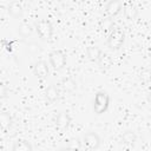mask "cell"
Listing matches in <instances>:
<instances>
[{
	"label": "cell",
	"mask_w": 151,
	"mask_h": 151,
	"mask_svg": "<svg viewBox=\"0 0 151 151\" xmlns=\"http://www.w3.org/2000/svg\"><path fill=\"white\" fill-rule=\"evenodd\" d=\"M125 40V33L120 27L113 28L107 37V46L111 51H118L123 47Z\"/></svg>",
	"instance_id": "6da1fadb"
},
{
	"label": "cell",
	"mask_w": 151,
	"mask_h": 151,
	"mask_svg": "<svg viewBox=\"0 0 151 151\" xmlns=\"http://www.w3.org/2000/svg\"><path fill=\"white\" fill-rule=\"evenodd\" d=\"M110 105V96L106 91H98L93 99V111L96 114H103L106 112Z\"/></svg>",
	"instance_id": "7a4b0ae2"
},
{
	"label": "cell",
	"mask_w": 151,
	"mask_h": 151,
	"mask_svg": "<svg viewBox=\"0 0 151 151\" xmlns=\"http://www.w3.org/2000/svg\"><path fill=\"white\" fill-rule=\"evenodd\" d=\"M35 31L40 39L50 40L53 35V25L47 19H40L35 22Z\"/></svg>",
	"instance_id": "3957f363"
},
{
	"label": "cell",
	"mask_w": 151,
	"mask_h": 151,
	"mask_svg": "<svg viewBox=\"0 0 151 151\" xmlns=\"http://www.w3.org/2000/svg\"><path fill=\"white\" fill-rule=\"evenodd\" d=\"M100 143H101V139H100L99 134L93 131H90L83 136L81 142H80V144H81L80 147H83L85 150H97V149H99Z\"/></svg>",
	"instance_id": "277c9868"
},
{
	"label": "cell",
	"mask_w": 151,
	"mask_h": 151,
	"mask_svg": "<svg viewBox=\"0 0 151 151\" xmlns=\"http://www.w3.org/2000/svg\"><path fill=\"white\" fill-rule=\"evenodd\" d=\"M48 60H50V65L57 71L64 68V66L66 65V55L61 50L52 51L48 54Z\"/></svg>",
	"instance_id": "5b68a950"
},
{
	"label": "cell",
	"mask_w": 151,
	"mask_h": 151,
	"mask_svg": "<svg viewBox=\"0 0 151 151\" xmlns=\"http://www.w3.org/2000/svg\"><path fill=\"white\" fill-rule=\"evenodd\" d=\"M33 73L38 79H45L47 78L48 73H50V67L48 64L45 60H39L34 64L33 66Z\"/></svg>",
	"instance_id": "8992f818"
},
{
	"label": "cell",
	"mask_w": 151,
	"mask_h": 151,
	"mask_svg": "<svg viewBox=\"0 0 151 151\" xmlns=\"http://www.w3.org/2000/svg\"><path fill=\"white\" fill-rule=\"evenodd\" d=\"M122 9H123V5L119 0H110L105 6V12L107 17H111V18L117 17L122 12Z\"/></svg>",
	"instance_id": "52a82bcc"
},
{
	"label": "cell",
	"mask_w": 151,
	"mask_h": 151,
	"mask_svg": "<svg viewBox=\"0 0 151 151\" xmlns=\"http://www.w3.org/2000/svg\"><path fill=\"white\" fill-rule=\"evenodd\" d=\"M71 122H72V118L68 114V112H59L55 117V125L61 130L68 129Z\"/></svg>",
	"instance_id": "ba28073f"
},
{
	"label": "cell",
	"mask_w": 151,
	"mask_h": 151,
	"mask_svg": "<svg viewBox=\"0 0 151 151\" xmlns=\"http://www.w3.org/2000/svg\"><path fill=\"white\" fill-rule=\"evenodd\" d=\"M8 13H9L13 18H15V19L21 18V17L24 15V9H22L21 4H20L19 1H17V0L11 1L9 5H8Z\"/></svg>",
	"instance_id": "9c48e42d"
},
{
	"label": "cell",
	"mask_w": 151,
	"mask_h": 151,
	"mask_svg": "<svg viewBox=\"0 0 151 151\" xmlns=\"http://www.w3.org/2000/svg\"><path fill=\"white\" fill-rule=\"evenodd\" d=\"M60 94V90L57 85H50L45 90V98L48 103H54Z\"/></svg>",
	"instance_id": "30bf717a"
},
{
	"label": "cell",
	"mask_w": 151,
	"mask_h": 151,
	"mask_svg": "<svg viewBox=\"0 0 151 151\" xmlns=\"http://www.w3.org/2000/svg\"><path fill=\"white\" fill-rule=\"evenodd\" d=\"M101 53H103V51L98 47V46H96V45H91V46H88L87 48H86V57L88 58V60H91V61H98V59L100 58V55H101Z\"/></svg>",
	"instance_id": "8fae6325"
},
{
	"label": "cell",
	"mask_w": 151,
	"mask_h": 151,
	"mask_svg": "<svg viewBox=\"0 0 151 151\" xmlns=\"http://www.w3.org/2000/svg\"><path fill=\"white\" fill-rule=\"evenodd\" d=\"M32 150H33L32 144L24 139H18L17 142H14L12 146V151H32Z\"/></svg>",
	"instance_id": "7c38bea8"
},
{
	"label": "cell",
	"mask_w": 151,
	"mask_h": 151,
	"mask_svg": "<svg viewBox=\"0 0 151 151\" xmlns=\"http://www.w3.org/2000/svg\"><path fill=\"white\" fill-rule=\"evenodd\" d=\"M98 66H99V68L100 70H109L111 66H112V64H113V60H112V58L110 57V54H107V53H101V55H100V58L98 59Z\"/></svg>",
	"instance_id": "4fadbf2b"
},
{
	"label": "cell",
	"mask_w": 151,
	"mask_h": 151,
	"mask_svg": "<svg viewBox=\"0 0 151 151\" xmlns=\"http://www.w3.org/2000/svg\"><path fill=\"white\" fill-rule=\"evenodd\" d=\"M120 142L124 144V145H127V146H132L136 142H137V136L133 131H125L122 137H120Z\"/></svg>",
	"instance_id": "5bb4252c"
},
{
	"label": "cell",
	"mask_w": 151,
	"mask_h": 151,
	"mask_svg": "<svg viewBox=\"0 0 151 151\" xmlns=\"http://www.w3.org/2000/svg\"><path fill=\"white\" fill-rule=\"evenodd\" d=\"M60 85H61L63 90H64L65 92H68V93L73 92V91L77 88V83H76L71 77H66V78H64V79L61 80Z\"/></svg>",
	"instance_id": "9a60e30c"
},
{
	"label": "cell",
	"mask_w": 151,
	"mask_h": 151,
	"mask_svg": "<svg viewBox=\"0 0 151 151\" xmlns=\"http://www.w3.org/2000/svg\"><path fill=\"white\" fill-rule=\"evenodd\" d=\"M100 28L103 29V32L105 33H110L113 28H114V21H113V18L111 17H106L104 19H101L100 21Z\"/></svg>",
	"instance_id": "2e32d148"
},
{
	"label": "cell",
	"mask_w": 151,
	"mask_h": 151,
	"mask_svg": "<svg viewBox=\"0 0 151 151\" xmlns=\"http://www.w3.org/2000/svg\"><path fill=\"white\" fill-rule=\"evenodd\" d=\"M124 15L129 20H134L137 18V15H138V11H137V8L133 5L129 4V5H126L124 7Z\"/></svg>",
	"instance_id": "e0dca14e"
},
{
	"label": "cell",
	"mask_w": 151,
	"mask_h": 151,
	"mask_svg": "<svg viewBox=\"0 0 151 151\" xmlns=\"http://www.w3.org/2000/svg\"><path fill=\"white\" fill-rule=\"evenodd\" d=\"M18 32H19V34H20L22 38H27V37H29V35L33 33V27H32L28 22H22V24L19 26Z\"/></svg>",
	"instance_id": "ac0fdd59"
},
{
	"label": "cell",
	"mask_w": 151,
	"mask_h": 151,
	"mask_svg": "<svg viewBox=\"0 0 151 151\" xmlns=\"http://www.w3.org/2000/svg\"><path fill=\"white\" fill-rule=\"evenodd\" d=\"M13 123L12 116L8 112H1L0 114V125L2 129H8Z\"/></svg>",
	"instance_id": "d6986e66"
},
{
	"label": "cell",
	"mask_w": 151,
	"mask_h": 151,
	"mask_svg": "<svg viewBox=\"0 0 151 151\" xmlns=\"http://www.w3.org/2000/svg\"><path fill=\"white\" fill-rule=\"evenodd\" d=\"M139 79H140L142 83H145V84L151 83V70H149V68L143 70V71L140 72Z\"/></svg>",
	"instance_id": "ffe728a7"
},
{
	"label": "cell",
	"mask_w": 151,
	"mask_h": 151,
	"mask_svg": "<svg viewBox=\"0 0 151 151\" xmlns=\"http://www.w3.org/2000/svg\"><path fill=\"white\" fill-rule=\"evenodd\" d=\"M6 96H7L6 85H5V84H1V85H0V97H1V99H5Z\"/></svg>",
	"instance_id": "44dd1931"
},
{
	"label": "cell",
	"mask_w": 151,
	"mask_h": 151,
	"mask_svg": "<svg viewBox=\"0 0 151 151\" xmlns=\"http://www.w3.org/2000/svg\"><path fill=\"white\" fill-rule=\"evenodd\" d=\"M146 100H147V103L151 105V91L147 93V96H146Z\"/></svg>",
	"instance_id": "7402d4cb"
},
{
	"label": "cell",
	"mask_w": 151,
	"mask_h": 151,
	"mask_svg": "<svg viewBox=\"0 0 151 151\" xmlns=\"http://www.w3.org/2000/svg\"><path fill=\"white\" fill-rule=\"evenodd\" d=\"M25 1H28V2H31V1H33V0H25Z\"/></svg>",
	"instance_id": "603a6c76"
}]
</instances>
